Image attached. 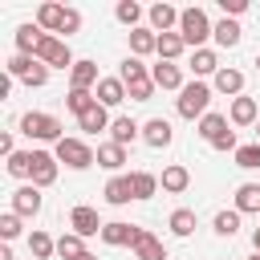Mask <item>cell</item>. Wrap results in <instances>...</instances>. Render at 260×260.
Wrapping results in <instances>:
<instances>
[{
    "mask_svg": "<svg viewBox=\"0 0 260 260\" xmlns=\"http://www.w3.org/2000/svg\"><path fill=\"white\" fill-rule=\"evenodd\" d=\"M98 167H106V171H122L126 167V146H118V142H102L98 146Z\"/></svg>",
    "mask_w": 260,
    "mask_h": 260,
    "instance_id": "d4e9b609",
    "label": "cell"
},
{
    "mask_svg": "<svg viewBox=\"0 0 260 260\" xmlns=\"http://www.w3.org/2000/svg\"><path fill=\"white\" fill-rule=\"evenodd\" d=\"M130 53H134V57L158 53V32H154V28H134V32H130Z\"/></svg>",
    "mask_w": 260,
    "mask_h": 260,
    "instance_id": "f1b7e54d",
    "label": "cell"
},
{
    "mask_svg": "<svg viewBox=\"0 0 260 260\" xmlns=\"http://www.w3.org/2000/svg\"><path fill=\"white\" fill-rule=\"evenodd\" d=\"M61 130H65V126H61L53 114H41V110H28V114L20 118V134L32 138V142H53V146H57V142L65 138Z\"/></svg>",
    "mask_w": 260,
    "mask_h": 260,
    "instance_id": "3957f363",
    "label": "cell"
},
{
    "mask_svg": "<svg viewBox=\"0 0 260 260\" xmlns=\"http://www.w3.org/2000/svg\"><path fill=\"white\" fill-rule=\"evenodd\" d=\"M0 154L8 158V154H16V142H12V134H0Z\"/></svg>",
    "mask_w": 260,
    "mask_h": 260,
    "instance_id": "bcb514c9",
    "label": "cell"
},
{
    "mask_svg": "<svg viewBox=\"0 0 260 260\" xmlns=\"http://www.w3.org/2000/svg\"><path fill=\"white\" fill-rule=\"evenodd\" d=\"M77 260H98V256H93V252H85V256H77Z\"/></svg>",
    "mask_w": 260,
    "mask_h": 260,
    "instance_id": "681fc988",
    "label": "cell"
},
{
    "mask_svg": "<svg viewBox=\"0 0 260 260\" xmlns=\"http://www.w3.org/2000/svg\"><path fill=\"white\" fill-rule=\"evenodd\" d=\"M187 53V41L179 32H158V61H179Z\"/></svg>",
    "mask_w": 260,
    "mask_h": 260,
    "instance_id": "f546056e",
    "label": "cell"
},
{
    "mask_svg": "<svg viewBox=\"0 0 260 260\" xmlns=\"http://www.w3.org/2000/svg\"><path fill=\"white\" fill-rule=\"evenodd\" d=\"M49 73H53V69L37 61V65H32V69L24 73V85H28V89H41V85H49Z\"/></svg>",
    "mask_w": 260,
    "mask_h": 260,
    "instance_id": "b9f144b4",
    "label": "cell"
},
{
    "mask_svg": "<svg viewBox=\"0 0 260 260\" xmlns=\"http://www.w3.org/2000/svg\"><path fill=\"white\" fill-rule=\"evenodd\" d=\"M207 106H211V85H207V81H187V85L179 89V98H175V110H179V118H187V122H199L203 114H211Z\"/></svg>",
    "mask_w": 260,
    "mask_h": 260,
    "instance_id": "6da1fadb",
    "label": "cell"
},
{
    "mask_svg": "<svg viewBox=\"0 0 260 260\" xmlns=\"http://www.w3.org/2000/svg\"><path fill=\"white\" fill-rule=\"evenodd\" d=\"M102 195H106V203L110 207H126L130 199H134V187H130V175H114L106 187H102Z\"/></svg>",
    "mask_w": 260,
    "mask_h": 260,
    "instance_id": "ffe728a7",
    "label": "cell"
},
{
    "mask_svg": "<svg viewBox=\"0 0 260 260\" xmlns=\"http://www.w3.org/2000/svg\"><path fill=\"white\" fill-rule=\"evenodd\" d=\"M211 146H215V150H223V154H236V150H240V142H236V130H228V134H219V138H215Z\"/></svg>",
    "mask_w": 260,
    "mask_h": 260,
    "instance_id": "ee69618b",
    "label": "cell"
},
{
    "mask_svg": "<svg viewBox=\"0 0 260 260\" xmlns=\"http://www.w3.org/2000/svg\"><path fill=\"white\" fill-rule=\"evenodd\" d=\"M69 228H73V232H77L81 240H89V236H102V228H106V223L98 219V211H93V207L77 203V207L69 211Z\"/></svg>",
    "mask_w": 260,
    "mask_h": 260,
    "instance_id": "9c48e42d",
    "label": "cell"
},
{
    "mask_svg": "<svg viewBox=\"0 0 260 260\" xmlns=\"http://www.w3.org/2000/svg\"><path fill=\"white\" fill-rule=\"evenodd\" d=\"M57 256H61V260H77V256H85V240H81L77 232L57 236Z\"/></svg>",
    "mask_w": 260,
    "mask_h": 260,
    "instance_id": "d6a6232c",
    "label": "cell"
},
{
    "mask_svg": "<svg viewBox=\"0 0 260 260\" xmlns=\"http://www.w3.org/2000/svg\"><path fill=\"white\" fill-rule=\"evenodd\" d=\"M228 122H232V126H256V122H260V106H256V98H248V93L232 98Z\"/></svg>",
    "mask_w": 260,
    "mask_h": 260,
    "instance_id": "30bf717a",
    "label": "cell"
},
{
    "mask_svg": "<svg viewBox=\"0 0 260 260\" xmlns=\"http://www.w3.org/2000/svg\"><path fill=\"white\" fill-rule=\"evenodd\" d=\"M142 142H146V146H154V150L171 146V142H175L171 122H167V118H150V122H142Z\"/></svg>",
    "mask_w": 260,
    "mask_h": 260,
    "instance_id": "8fae6325",
    "label": "cell"
},
{
    "mask_svg": "<svg viewBox=\"0 0 260 260\" xmlns=\"http://www.w3.org/2000/svg\"><path fill=\"white\" fill-rule=\"evenodd\" d=\"M49 32L37 24V20H28V24H20L16 28V53H24V57H37V49H41V41H45Z\"/></svg>",
    "mask_w": 260,
    "mask_h": 260,
    "instance_id": "4fadbf2b",
    "label": "cell"
},
{
    "mask_svg": "<svg viewBox=\"0 0 260 260\" xmlns=\"http://www.w3.org/2000/svg\"><path fill=\"white\" fill-rule=\"evenodd\" d=\"M138 236H142V228H138V223H122V219H110V223L102 228V244H106V248H126V244L134 248Z\"/></svg>",
    "mask_w": 260,
    "mask_h": 260,
    "instance_id": "52a82bcc",
    "label": "cell"
},
{
    "mask_svg": "<svg viewBox=\"0 0 260 260\" xmlns=\"http://www.w3.org/2000/svg\"><path fill=\"white\" fill-rule=\"evenodd\" d=\"M203 142H215L219 134H228V114H203L199 118V130H195Z\"/></svg>",
    "mask_w": 260,
    "mask_h": 260,
    "instance_id": "4dcf8cb0",
    "label": "cell"
},
{
    "mask_svg": "<svg viewBox=\"0 0 260 260\" xmlns=\"http://www.w3.org/2000/svg\"><path fill=\"white\" fill-rule=\"evenodd\" d=\"M8 175H12V179H28V175H32V150L8 154Z\"/></svg>",
    "mask_w": 260,
    "mask_h": 260,
    "instance_id": "f35d334b",
    "label": "cell"
},
{
    "mask_svg": "<svg viewBox=\"0 0 260 260\" xmlns=\"http://www.w3.org/2000/svg\"><path fill=\"white\" fill-rule=\"evenodd\" d=\"M211 228H215V236H236L240 232V211L232 207V211H215V219H211Z\"/></svg>",
    "mask_w": 260,
    "mask_h": 260,
    "instance_id": "74e56055",
    "label": "cell"
},
{
    "mask_svg": "<svg viewBox=\"0 0 260 260\" xmlns=\"http://www.w3.org/2000/svg\"><path fill=\"white\" fill-rule=\"evenodd\" d=\"M77 28H81V12H77V8H69V12H65V24H61V32H57V37H61V41H69Z\"/></svg>",
    "mask_w": 260,
    "mask_h": 260,
    "instance_id": "7bdbcfd3",
    "label": "cell"
},
{
    "mask_svg": "<svg viewBox=\"0 0 260 260\" xmlns=\"http://www.w3.org/2000/svg\"><path fill=\"white\" fill-rule=\"evenodd\" d=\"M114 16H118V24H126L130 32H134V28H142V24H138V20H142V8H138L134 0H118Z\"/></svg>",
    "mask_w": 260,
    "mask_h": 260,
    "instance_id": "8d00e7d4",
    "label": "cell"
},
{
    "mask_svg": "<svg viewBox=\"0 0 260 260\" xmlns=\"http://www.w3.org/2000/svg\"><path fill=\"white\" fill-rule=\"evenodd\" d=\"M252 248H256V252H260V228H256V232H252Z\"/></svg>",
    "mask_w": 260,
    "mask_h": 260,
    "instance_id": "c3c4849f",
    "label": "cell"
},
{
    "mask_svg": "<svg viewBox=\"0 0 260 260\" xmlns=\"http://www.w3.org/2000/svg\"><path fill=\"white\" fill-rule=\"evenodd\" d=\"M179 8H171V4H154V8H146V20H150V28L154 32H179Z\"/></svg>",
    "mask_w": 260,
    "mask_h": 260,
    "instance_id": "7c38bea8",
    "label": "cell"
},
{
    "mask_svg": "<svg viewBox=\"0 0 260 260\" xmlns=\"http://www.w3.org/2000/svg\"><path fill=\"white\" fill-rule=\"evenodd\" d=\"M219 8H223L228 20H236L240 12H248V0H219Z\"/></svg>",
    "mask_w": 260,
    "mask_h": 260,
    "instance_id": "f6af8a7d",
    "label": "cell"
},
{
    "mask_svg": "<svg viewBox=\"0 0 260 260\" xmlns=\"http://www.w3.org/2000/svg\"><path fill=\"white\" fill-rule=\"evenodd\" d=\"M0 260H12V244H0Z\"/></svg>",
    "mask_w": 260,
    "mask_h": 260,
    "instance_id": "7dc6e473",
    "label": "cell"
},
{
    "mask_svg": "<svg viewBox=\"0 0 260 260\" xmlns=\"http://www.w3.org/2000/svg\"><path fill=\"white\" fill-rule=\"evenodd\" d=\"M215 32V24L207 20V12L199 8V4H191V8H183V16H179V37L187 41V49L195 53V49H207L203 41Z\"/></svg>",
    "mask_w": 260,
    "mask_h": 260,
    "instance_id": "7a4b0ae2",
    "label": "cell"
},
{
    "mask_svg": "<svg viewBox=\"0 0 260 260\" xmlns=\"http://www.w3.org/2000/svg\"><path fill=\"white\" fill-rule=\"evenodd\" d=\"M256 142H260V122H256Z\"/></svg>",
    "mask_w": 260,
    "mask_h": 260,
    "instance_id": "816d5d0a",
    "label": "cell"
},
{
    "mask_svg": "<svg viewBox=\"0 0 260 260\" xmlns=\"http://www.w3.org/2000/svg\"><path fill=\"white\" fill-rule=\"evenodd\" d=\"M57 171H61V162H57V154L53 150H32V175H28V183L32 187H53L57 183Z\"/></svg>",
    "mask_w": 260,
    "mask_h": 260,
    "instance_id": "8992f818",
    "label": "cell"
},
{
    "mask_svg": "<svg viewBox=\"0 0 260 260\" xmlns=\"http://www.w3.org/2000/svg\"><path fill=\"white\" fill-rule=\"evenodd\" d=\"M98 65L93 61H77L73 69H69V89H98Z\"/></svg>",
    "mask_w": 260,
    "mask_h": 260,
    "instance_id": "44dd1931",
    "label": "cell"
},
{
    "mask_svg": "<svg viewBox=\"0 0 260 260\" xmlns=\"http://www.w3.org/2000/svg\"><path fill=\"white\" fill-rule=\"evenodd\" d=\"M191 73H195V81H203V77H215L223 65H219V53L215 49H195L191 53V65H187Z\"/></svg>",
    "mask_w": 260,
    "mask_h": 260,
    "instance_id": "5bb4252c",
    "label": "cell"
},
{
    "mask_svg": "<svg viewBox=\"0 0 260 260\" xmlns=\"http://www.w3.org/2000/svg\"><path fill=\"white\" fill-rule=\"evenodd\" d=\"M41 203H45V199H41V187L24 183V187H16V191H12V207H8V211H16L20 219H32V215L41 211Z\"/></svg>",
    "mask_w": 260,
    "mask_h": 260,
    "instance_id": "ba28073f",
    "label": "cell"
},
{
    "mask_svg": "<svg viewBox=\"0 0 260 260\" xmlns=\"http://www.w3.org/2000/svg\"><path fill=\"white\" fill-rule=\"evenodd\" d=\"M20 232H24V219H20L16 211H4V215H0V240H4V244H12Z\"/></svg>",
    "mask_w": 260,
    "mask_h": 260,
    "instance_id": "ab89813d",
    "label": "cell"
},
{
    "mask_svg": "<svg viewBox=\"0 0 260 260\" xmlns=\"http://www.w3.org/2000/svg\"><path fill=\"white\" fill-rule=\"evenodd\" d=\"M118 77H122V85H134V81H146V77H150V69L142 65V57H126V61H122V69H118Z\"/></svg>",
    "mask_w": 260,
    "mask_h": 260,
    "instance_id": "836d02e7",
    "label": "cell"
},
{
    "mask_svg": "<svg viewBox=\"0 0 260 260\" xmlns=\"http://www.w3.org/2000/svg\"><path fill=\"white\" fill-rule=\"evenodd\" d=\"M110 122H114V118H110V110L98 102V106H89V110L77 118V130H85V134H98V130H110Z\"/></svg>",
    "mask_w": 260,
    "mask_h": 260,
    "instance_id": "7402d4cb",
    "label": "cell"
},
{
    "mask_svg": "<svg viewBox=\"0 0 260 260\" xmlns=\"http://www.w3.org/2000/svg\"><path fill=\"white\" fill-rule=\"evenodd\" d=\"M37 61L49 65V69H73L77 65L73 53H69V41H61V37H45L41 49H37Z\"/></svg>",
    "mask_w": 260,
    "mask_h": 260,
    "instance_id": "5b68a950",
    "label": "cell"
},
{
    "mask_svg": "<svg viewBox=\"0 0 260 260\" xmlns=\"http://www.w3.org/2000/svg\"><path fill=\"white\" fill-rule=\"evenodd\" d=\"M211 89H215V93H228V98H240V93H244V73L232 69V65H223V69L211 77Z\"/></svg>",
    "mask_w": 260,
    "mask_h": 260,
    "instance_id": "ac0fdd59",
    "label": "cell"
},
{
    "mask_svg": "<svg viewBox=\"0 0 260 260\" xmlns=\"http://www.w3.org/2000/svg\"><path fill=\"white\" fill-rule=\"evenodd\" d=\"M248 260H260V252H252V256H248Z\"/></svg>",
    "mask_w": 260,
    "mask_h": 260,
    "instance_id": "f907efd6",
    "label": "cell"
},
{
    "mask_svg": "<svg viewBox=\"0 0 260 260\" xmlns=\"http://www.w3.org/2000/svg\"><path fill=\"white\" fill-rule=\"evenodd\" d=\"M134 138H142V126H138L134 118H126V114H122V118H114V122H110V142L130 146Z\"/></svg>",
    "mask_w": 260,
    "mask_h": 260,
    "instance_id": "603a6c76",
    "label": "cell"
},
{
    "mask_svg": "<svg viewBox=\"0 0 260 260\" xmlns=\"http://www.w3.org/2000/svg\"><path fill=\"white\" fill-rule=\"evenodd\" d=\"M130 187H134V199L142 203V199L158 195V175L154 171H130Z\"/></svg>",
    "mask_w": 260,
    "mask_h": 260,
    "instance_id": "484cf974",
    "label": "cell"
},
{
    "mask_svg": "<svg viewBox=\"0 0 260 260\" xmlns=\"http://www.w3.org/2000/svg\"><path fill=\"white\" fill-rule=\"evenodd\" d=\"M167 228H171V236H179V240L195 236V211H191V207H175L171 219H167Z\"/></svg>",
    "mask_w": 260,
    "mask_h": 260,
    "instance_id": "4316f807",
    "label": "cell"
},
{
    "mask_svg": "<svg viewBox=\"0 0 260 260\" xmlns=\"http://www.w3.org/2000/svg\"><path fill=\"white\" fill-rule=\"evenodd\" d=\"M158 187H162L167 195H183V191L191 187V171H187L183 162H171V167L158 175Z\"/></svg>",
    "mask_w": 260,
    "mask_h": 260,
    "instance_id": "9a60e30c",
    "label": "cell"
},
{
    "mask_svg": "<svg viewBox=\"0 0 260 260\" xmlns=\"http://www.w3.org/2000/svg\"><path fill=\"white\" fill-rule=\"evenodd\" d=\"M211 37H215V45H219V49H236V45H240V37H244V28H240V20H228V16H223V20L215 24V32H211Z\"/></svg>",
    "mask_w": 260,
    "mask_h": 260,
    "instance_id": "83f0119b",
    "label": "cell"
},
{
    "mask_svg": "<svg viewBox=\"0 0 260 260\" xmlns=\"http://www.w3.org/2000/svg\"><path fill=\"white\" fill-rule=\"evenodd\" d=\"M53 154H57V162H65L69 171H85V167L98 162V150H93L89 142H81V138H69V134L53 146Z\"/></svg>",
    "mask_w": 260,
    "mask_h": 260,
    "instance_id": "277c9868",
    "label": "cell"
},
{
    "mask_svg": "<svg viewBox=\"0 0 260 260\" xmlns=\"http://www.w3.org/2000/svg\"><path fill=\"white\" fill-rule=\"evenodd\" d=\"M93 93H98V102H102L106 110H114V106H122V102L130 98V93H126V85H122V77H102Z\"/></svg>",
    "mask_w": 260,
    "mask_h": 260,
    "instance_id": "d6986e66",
    "label": "cell"
},
{
    "mask_svg": "<svg viewBox=\"0 0 260 260\" xmlns=\"http://www.w3.org/2000/svg\"><path fill=\"white\" fill-rule=\"evenodd\" d=\"M65 12H69L65 4H53V0H45V4L37 8V24H41L49 37H57V32H61V24H65Z\"/></svg>",
    "mask_w": 260,
    "mask_h": 260,
    "instance_id": "2e32d148",
    "label": "cell"
},
{
    "mask_svg": "<svg viewBox=\"0 0 260 260\" xmlns=\"http://www.w3.org/2000/svg\"><path fill=\"white\" fill-rule=\"evenodd\" d=\"M256 69H260V57H256Z\"/></svg>",
    "mask_w": 260,
    "mask_h": 260,
    "instance_id": "f5cc1de1",
    "label": "cell"
},
{
    "mask_svg": "<svg viewBox=\"0 0 260 260\" xmlns=\"http://www.w3.org/2000/svg\"><path fill=\"white\" fill-rule=\"evenodd\" d=\"M150 77H154L158 89H183V85H187V81H183V69H179L175 61H158V65H150Z\"/></svg>",
    "mask_w": 260,
    "mask_h": 260,
    "instance_id": "e0dca14e",
    "label": "cell"
},
{
    "mask_svg": "<svg viewBox=\"0 0 260 260\" xmlns=\"http://www.w3.org/2000/svg\"><path fill=\"white\" fill-rule=\"evenodd\" d=\"M236 167H244V171H260V142L240 146V150H236Z\"/></svg>",
    "mask_w": 260,
    "mask_h": 260,
    "instance_id": "60d3db41",
    "label": "cell"
},
{
    "mask_svg": "<svg viewBox=\"0 0 260 260\" xmlns=\"http://www.w3.org/2000/svg\"><path fill=\"white\" fill-rule=\"evenodd\" d=\"M89 106H98V93H93V89H69V93H65V110H73L77 118H81Z\"/></svg>",
    "mask_w": 260,
    "mask_h": 260,
    "instance_id": "e575fe53",
    "label": "cell"
},
{
    "mask_svg": "<svg viewBox=\"0 0 260 260\" xmlns=\"http://www.w3.org/2000/svg\"><path fill=\"white\" fill-rule=\"evenodd\" d=\"M134 260H167L162 240H158L154 232H146V228H142V236H138V244H134Z\"/></svg>",
    "mask_w": 260,
    "mask_h": 260,
    "instance_id": "cb8c5ba5",
    "label": "cell"
},
{
    "mask_svg": "<svg viewBox=\"0 0 260 260\" xmlns=\"http://www.w3.org/2000/svg\"><path fill=\"white\" fill-rule=\"evenodd\" d=\"M236 211H256L260 215V183H240L236 187Z\"/></svg>",
    "mask_w": 260,
    "mask_h": 260,
    "instance_id": "1f68e13d",
    "label": "cell"
},
{
    "mask_svg": "<svg viewBox=\"0 0 260 260\" xmlns=\"http://www.w3.org/2000/svg\"><path fill=\"white\" fill-rule=\"evenodd\" d=\"M28 252H32L37 260H49V256L57 252V240H53L49 232H28Z\"/></svg>",
    "mask_w": 260,
    "mask_h": 260,
    "instance_id": "d590c367",
    "label": "cell"
}]
</instances>
